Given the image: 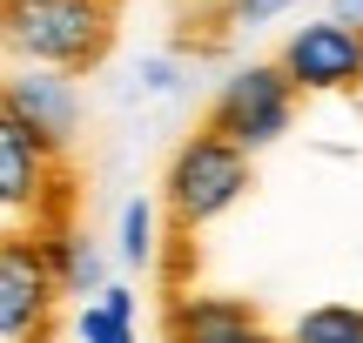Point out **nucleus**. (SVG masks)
Here are the masks:
<instances>
[{
  "instance_id": "obj_14",
  "label": "nucleus",
  "mask_w": 363,
  "mask_h": 343,
  "mask_svg": "<svg viewBox=\"0 0 363 343\" xmlns=\"http://www.w3.org/2000/svg\"><path fill=\"white\" fill-rule=\"evenodd\" d=\"M330 21H343V27H363V0H330Z\"/></svg>"
},
{
  "instance_id": "obj_8",
  "label": "nucleus",
  "mask_w": 363,
  "mask_h": 343,
  "mask_svg": "<svg viewBox=\"0 0 363 343\" xmlns=\"http://www.w3.org/2000/svg\"><path fill=\"white\" fill-rule=\"evenodd\" d=\"M0 108H7V115H21L48 148H67V135H74V121H81L67 74H40V67H34V74H13Z\"/></svg>"
},
{
  "instance_id": "obj_2",
  "label": "nucleus",
  "mask_w": 363,
  "mask_h": 343,
  "mask_svg": "<svg viewBox=\"0 0 363 343\" xmlns=\"http://www.w3.org/2000/svg\"><path fill=\"white\" fill-rule=\"evenodd\" d=\"M242 196H249V155H242L235 142L195 128L189 142L169 155V175H162V209L175 215V229H208L216 215H229Z\"/></svg>"
},
{
  "instance_id": "obj_15",
  "label": "nucleus",
  "mask_w": 363,
  "mask_h": 343,
  "mask_svg": "<svg viewBox=\"0 0 363 343\" xmlns=\"http://www.w3.org/2000/svg\"><path fill=\"white\" fill-rule=\"evenodd\" d=\"M101 303L115 310V317H135V296H128V290H101Z\"/></svg>"
},
{
  "instance_id": "obj_9",
  "label": "nucleus",
  "mask_w": 363,
  "mask_h": 343,
  "mask_svg": "<svg viewBox=\"0 0 363 343\" xmlns=\"http://www.w3.org/2000/svg\"><path fill=\"white\" fill-rule=\"evenodd\" d=\"M40 236V256H48V269H54V283H61V296H88V290H101V256L88 249V242L74 236V229H34Z\"/></svg>"
},
{
  "instance_id": "obj_4",
  "label": "nucleus",
  "mask_w": 363,
  "mask_h": 343,
  "mask_svg": "<svg viewBox=\"0 0 363 343\" xmlns=\"http://www.w3.org/2000/svg\"><path fill=\"white\" fill-rule=\"evenodd\" d=\"M276 67L289 74L296 94H363V27L343 21H303L296 34L283 40Z\"/></svg>"
},
{
  "instance_id": "obj_10",
  "label": "nucleus",
  "mask_w": 363,
  "mask_h": 343,
  "mask_svg": "<svg viewBox=\"0 0 363 343\" xmlns=\"http://www.w3.org/2000/svg\"><path fill=\"white\" fill-rule=\"evenodd\" d=\"M289 343H363V303H316L289 323Z\"/></svg>"
},
{
  "instance_id": "obj_3",
  "label": "nucleus",
  "mask_w": 363,
  "mask_h": 343,
  "mask_svg": "<svg viewBox=\"0 0 363 343\" xmlns=\"http://www.w3.org/2000/svg\"><path fill=\"white\" fill-rule=\"evenodd\" d=\"M289 121H296V88H289V74L276 61H249V67H235V74L222 81V94L208 101L202 128L222 135V142H235L242 155H256L276 135H289Z\"/></svg>"
},
{
  "instance_id": "obj_1",
  "label": "nucleus",
  "mask_w": 363,
  "mask_h": 343,
  "mask_svg": "<svg viewBox=\"0 0 363 343\" xmlns=\"http://www.w3.org/2000/svg\"><path fill=\"white\" fill-rule=\"evenodd\" d=\"M7 47L40 74H88L115 47V0H7Z\"/></svg>"
},
{
  "instance_id": "obj_17",
  "label": "nucleus",
  "mask_w": 363,
  "mask_h": 343,
  "mask_svg": "<svg viewBox=\"0 0 363 343\" xmlns=\"http://www.w3.org/2000/svg\"><path fill=\"white\" fill-rule=\"evenodd\" d=\"M357 115H363V94H357Z\"/></svg>"
},
{
  "instance_id": "obj_5",
  "label": "nucleus",
  "mask_w": 363,
  "mask_h": 343,
  "mask_svg": "<svg viewBox=\"0 0 363 343\" xmlns=\"http://www.w3.org/2000/svg\"><path fill=\"white\" fill-rule=\"evenodd\" d=\"M54 296L61 283L40 256V236H7L0 242V343H48Z\"/></svg>"
},
{
  "instance_id": "obj_13",
  "label": "nucleus",
  "mask_w": 363,
  "mask_h": 343,
  "mask_svg": "<svg viewBox=\"0 0 363 343\" xmlns=\"http://www.w3.org/2000/svg\"><path fill=\"white\" fill-rule=\"evenodd\" d=\"M276 13H289V0H235L229 27H262V21H276Z\"/></svg>"
},
{
  "instance_id": "obj_16",
  "label": "nucleus",
  "mask_w": 363,
  "mask_h": 343,
  "mask_svg": "<svg viewBox=\"0 0 363 343\" xmlns=\"http://www.w3.org/2000/svg\"><path fill=\"white\" fill-rule=\"evenodd\" d=\"M195 7H235V0H195Z\"/></svg>"
},
{
  "instance_id": "obj_12",
  "label": "nucleus",
  "mask_w": 363,
  "mask_h": 343,
  "mask_svg": "<svg viewBox=\"0 0 363 343\" xmlns=\"http://www.w3.org/2000/svg\"><path fill=\"white\" fill-rule=\"evenodd\" d=\"M81 343H135V317H115L108 303L81 310Z\"/></svg>"
},
{
  "instance_id": "obj_6",
  "label": "nucleus",
  "mask_w": 363,
  "mask_h": 343,
  "mask_svg": "<svg viewBox=\"0 0 363 343\" xmlns=\"http://www.w3.org/2000/svg\"><path fill=\"white\" fill-rule=\"evenodd\" d=\"M162 337L169 343H289L276 330H262V317L242 296H175L162 310Z\"/></svg>"
},
{
  "instance_id": "obj_11",
  "label": "nucleus",
  "mask_w": 363,
  "mask_h": 343,
  "mask_svg": "<svg viewBox=\"0 0 363 343\" xmlns=\"http://www.w3.org/2000/svg\"><path fill=\"white\" fill-rule=\"evenodd\" d=\"M121 256L128 263H155V209L148 202H128L121 209Z\"/></svg>"
},
{
  "instance_id": "obj_7",
  "label": "nucleus",
  "mask_w": 363,
  "mask_h": 343,
  "mask_svg": "<svg viewBox=\"0 0 363 343\" xmlns=\"http://www.w3.org/2000/svg\"><path fill=\"white\" fill-rule=\"evenodd\" d=\"M48 189H54V148L40 142L21 115L0 108V202H7V215H27V209H34V223H40Z\"/></svg>"
}]
</instances>
